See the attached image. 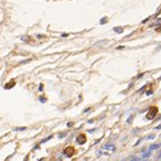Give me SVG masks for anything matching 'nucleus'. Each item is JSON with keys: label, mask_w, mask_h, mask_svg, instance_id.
<instances>
[{"label": "nucleus", "mask_w": 161, "mask_h": 161, "mask_svg": "<svg viewBox=\"0 0 161 161\" xmlns=\"http://www.w3.org/2000/svg\"><path fill=\"white\" fill-rule=\"evenodd\" d=\"M14 85H16V80H12L10 83H8V85L5 86V88H10V87H13Z\"/></svg>", "instance_id": "7"}, {"label": "nucleus", "mask_w": 161, "mask_h": 161, "mask_svg": "<svg viewBox=\"0 0 161 161\" xmlns=\"http://www.w3.org/2000/svg\"><path fill=\"white\" fill-rule=\"evenodd\" d=\"M105 148H106V150H109V151H111V152L115 151V146L114 145H110V143H109V145H105Z\"/></svg>", "instance_id": "5"}, {"label": "nucleus", "mask_w": 161, "mask_h": 161, "mask_svg": "<svg viewBox=\"0 0 161 161\" xmlns=\"http://www.w3.org/2000/svg\"><path fill=\"white\" fill-rule=\"evenodd\" d=\"M157 113H159V107H157V106H151L150 109H148L147 119H150V120H152V119H153L155 116L157 115Z\"/></svg>", "instance_id": "2"}, {"label": "nucleus", "mask_w": 161, "mask_h": 161, "mask_svg": "<svg viewBox=\"0 0 161 161\" xmlns=\"http://www.w3.org/2000/svg\"><path fill=\"white\" fill-rule=\"evenodd\" d=\"M76 141H77V143H79V145H85V143L87 142V136H86L85 133H79L78 136H77Z\"/></svg>", "instance_id": "3"}, {"label": "nucleus", "mask_w": 161, "mask_h": 161, "mask_svg": "<svg viewBox=\"0 0 161 161\" xmlns=\"http://www.w3.org/2000/svg\"><path fill=\"white\" fill-rule=\"evenodd\" d=\"M76 148L73 147V146H68V147H65L64 150H63V153L67 157H72V156H74L76 155Z\"/></svg>", "instance_id": "1"}, {"label": "nucleus", "mask_w": 161, "mask_h": 161, "mask_svg": "<svg viewBox=\"0 0 161 161\" xmlns=\"http://www.w3.org/2000/svg\"><path fill=\"white\" fill-rule=\"evenodd\" d=\"M160 146H161V145H151L148 150H150V151H152V150H157V148H159Z\"/></svg>", "instance_id": "6"}, {"label": "nucleus", "mask_w": 161, "mask_h": 161, "mask_svg": "<svg viewBox=\"0 0 161 161\" xmlns=\"http://www.w3.org/2000/svg\"><path fill=\"white\" fill-rule=\"evenodd\" d=\"M132 161H139L138 159H132Z\"/></svg>", "instance_id": "11"}, {"label": "nucleus", "mask_w": 161, "mask_h": 161, "mask_svg": "<svg viewBox=\"0 0 161 161\" xmlns=\"http://www.w3.org/2000/svg\"><path fill=\"white\" fill-rule=\"evenodd\" d=\"M157 157H159V159H161V151L159 152V153H157Z\"/></svg>", "instance_id": "10"}, {"label": "nucleus", "mask_w": 161, "mask_h": 161, "mask_svg": "<svg viewBox=\"0 0 161 161\" xmlns=\"http://www.w3.org/2000/svg\"><path fill=\"white\" fill-rule=\"evenodd\" d=\"M148 138H150V139H153L155 136H153V134H151V136H148Z\"/></svg>", "instance_id": "9"}, {"label": "nucleus", "mask_w": 161, "mask_h": 161, "mask_svg": "<svg viewBox=\"0 0 161 161\" xmlns=\"http://www.w3.org/2000/svg\"><path fill=\"white\" fill-rule=\"evenodd\" d=\"M141 156L143 157V159H147V157H150L151 156V151L148 150V151H145V152H142V155Z\"/></svg>", "instance_id": "4"}, {"label": "nucleus", "mask_w": 161, "mask_h": 161, "mask_svg": "<svg viewBox=\"0 0 161 161\" xmlns=\"http://www.w3.org/2000/svg\"><path fill=\"white\" fill-rule=\"evenodd\" d=\"M114 31L118 32V33H121V32H123V28H121V27H115Z\"/></svg>", "instance_id": "8"}]
</instances>
